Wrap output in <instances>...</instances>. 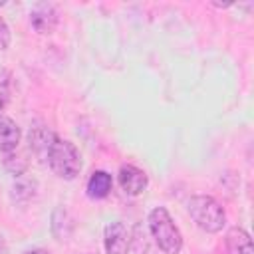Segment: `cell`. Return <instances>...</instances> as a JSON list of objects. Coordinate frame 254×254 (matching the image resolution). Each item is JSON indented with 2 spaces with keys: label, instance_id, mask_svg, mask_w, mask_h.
<instances>
[{
  "label": "cell",
  "instance_id": "obj_3",
  "mask_svg": "<svg viewBox=\"0 0 254 254\" xmlns=\"http://www.w3.org/2000/svg\"><path fill=\"white\" fill-rule=\"evenodd\" d=\"M189 214L190 218L196 222L198 228L206 230V232H218L224 226L226 214L222 210V206L208 194H196L189 200Z\"/></svg>",
  "mask_w": 254,
  "mask_h": 254
},
{
  "label": "cell",
  "instance_id": "obj_10",
  "mask_svg": "<svg viewBox=\"0 0 254 254\" xmlns=\"http://www.w3.org/2000/svg\"><path fill=\"white\" fill-rule=\"evenodd\" d=\"M54 137H56V135L50 133L48 129L36 127V129L30 131V147H32L38 155H46L48 149H50V145H52V141H54Z\"/></svg>",
  "mask_w": 254,
  "mask_h": 254
},
{
  "label": "cell",
  "instance_id": "obj_15",
  "mask_svg": "<svg viewBox=\"0 0 254 254\" xmlns=\"http://www.w3.org/2000/svg\"><path fill=\"white\" fill-rule=\"evenodd\" d=\"M24 254H48L44 248H32V250H26Z\"/></svg>",
  "mask_w": 254,
  "mask_h": 254
},
{
  "label": "cell",
  "instance_id": "obj_8",
  "mask_svg": "<svg viewBox=\"0 0 254 254\" xmlns=\"http://www.w3.org/2000/svg\"><path fill=\"white\" fill-rule=\"evenodd\" d=\"M226 250L228 254H252V240L250 234L238 226L226 232Z\"/></svg>",
  "mask_w": 254,
  "mask_h": 254
},
{
  "label": "cell",
  "instance_id": "obj_14",
  "mask_svg": "<svg viewBox=\"0 0 254 254\" xmlns=\"http://www.w3.org/2000/svg\"><path fill=\"white\" fill-rule=\"evenodd\" d=\"M8 97H10V95H8V89H6V85L0 81V111L6 107V103H8Z\"/></svg>",
  "mask_w": 254,
  "mask_h": 254
},
{
  "label": "cell",
  "instance_id": "obj_11",
  "mask_svg": "<svg viewBox=\"0 0 254 254\" xmlns=\"http://www.w3.org/2000/svg\"><path fill=\"white\" fill-rule=\"evenodd\" d=\"M12 194L16 200H30L34 194H36V181L34 179H26V177H20L12 189Z\"/></svg>",
  "mask_w": 254,
  "mask_h": 254
},
{
  "label": "cell",
  "instance_id": "obj_6",
  "mask_svg": "<svg viewBox=\"0 0 254 254\" xmlns=\"http://www.w3.org/2000/svg\"><path fill=\"white\" fill-rule=\"evenodd\" d=\"M147 183L149 181H147L145 171H141L133 165H123L119 169V185L127 194H131V196L141 194L147 189Z\"/></svg>",
  "mask_w": 254,
  "mask_h": 254
},
{
  "label": "cell",
  "instance_id": "obj_5",
  "mask_svg": "<svg viewBox=\"0 0 254 254\" xmlns=\"http://www.w3.org/2000/svg\"><path fill=\"white\" fill-rule=\"evenodd\" d=\"M30 24L38 34H52L58 24V12L52 4L40 2L30 12Z\"/></svg>",
  "mask_w": 254,
  "mask_h": 254
},
{
  "label": "cell",
  "instance_id": "obj_12",
  "mask_svg": "<svg viewBox=\"0 0 254 254\" xmlns=\"http://www.w3.org/2000/svg\"><path fill=\"white\" fill-rule=\"evenodd\" d=\"M4 167H6V171L8 173H12V175H16V177H20V175H24V171L28 169V161L24 159V155H20V153H8L6 155V159H4Z\"/></svg>",
  "mask_w": 254,
  "mask_h": 254
},
{
  "label": "cell",
  "instance_id": "obj_7",
  "mask_svg": "<svg viewBox=\"0 0 254 254\" xmlns=\"http://www.w3.org/2000/svg\"><path fill=\"white\" fill-rule=\"evenodd\" d=\"M20 127L16 125V121H12L6 115H0V151L2 153H12L14 149H18L20 143Z\"/></svg>",
  "mask_w": 254,
  "mask_h": 254
},
{
  "label": "cell",
  "instance_id": "obj_2",
  "mask_svg": "<svg viewBox=\"0 0 254 254\" xmlns=\"http://www.w3.org/2000/svg\"><path fill=\"white\" fill-rule=\"evenodd\" d=\"M149 230L159 244V248L167 254H179L183 248V236L177 224L173 222L167 208L157 206L149 212Z\"/></svg>",
  "mask_w": 254,
  "mask_h": 254
},
{
  "label": "cell",
  "instance_id": "obj_4",
  "mask_svg": "<svg viewBox=\"0 0 254 254\" xmlns=\"http://www.w3.org/2000/svg\"><path fill=\"white\" fill-rule=\"evenodd\" d=\"M103 242H105V252L107 254H127L129 244H131V234H129V230L125 228L123 222L115 220V222H109L105 226Z\"/></svg>",
  "mask_w": 254,
  "mask_h": 254
},
{
  "label": "cell",
  "instance_id": "obj_13",
  "mask_svg": "<svg viewBox=\"0 0 254 254\" xmlns=\"http://www.w3.org/2000/svg\"><path fill=\"white\" fill-rule=\"evenodd\" d=\"M8 46H10V28L0 16V50H6Z\"/></svg>",
  "mask_w": 254,
  "mask_h": 254
},
{
  "label": "cell",
  "instance_id": "obj_9",
  "mask_svg": "<svg viewBox=\"0 0 254 254\" xmlns=\"http://www.w3.org/2000/svg\"><path fill=\"white\" fill-rule=\"evenodd\" d=\"M111 187H113L111 175L105 171H95V173H91V177L87 181V194L91 198H105L109 194Z\"/></svg>",
  "mask_w": 254,
  "mask_h": 254
},
{
  "label": "cell",
  "instance_id": "obj_1",
  "mask_svg": "<svg viewBox=\"0 0 254 254\" xmlns=\"http://www.w3.org/2000/svg\"><path fill=\"white\" fill-rule=\"evenodd\" d=\"M46 159H48V165L50 169L60 177V179H65V181H71L79 175L81 171V157H79V151L75 149L73 143L65 141V139H60V137H54L48 153H46Z\"/></svg>",
  "mask_w": 254,
  "mask_h": 254
}]
</instances>
